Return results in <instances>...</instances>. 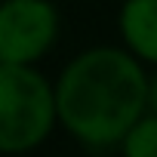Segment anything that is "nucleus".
Segmentation results:
<instances>
[{
    "label": "nucleus",
    "instance_id": "obj_1",
    "mask_svg": "<svg viewBox=\"0 0 157 157\" xmlns=\"http://www.w3.org/2000/svg\"><path fill=\"white\" fill-rule=\"evenodd\" d=\"M148 105V77L123 49L77 56L56 86V114L86 145L108 148L129 136Z\"/></svg>",
    "mask_w": 157,
    "mask_h": 157
},
{
    "label": "nucleus",
    "instance_id": "obj_2",
    "mask_svg": "<svg viewBox=\"0 0 157 157\" xmlns=\"http://www.w3.org/2000/svg\"><path fill=\"white\" fill-rule=\"evenodd\" d=\"M56 117V93L34 68L0 65V151L22 154L37 148Z\"/></svg>",
    "mask_w": 157,
    "mask_h": 157
},
{
    "label": "nucleus",
    "instance_id": "obj_3",
    "mask_svg": "<svg viewBox=\"0 0 157 157\" xmlns=\"http://www.w3.org/2000/svg\"><path fill=\"white\" fill-rule=\"evenodd\" d=\"M59 31L56 10L46 0H3L0 3V65L28 68L40 59Z\"/></svg>",
    "mask_w": 157,
    "mask_h": 157
},
{
    "label": "nucleus",
    "instance_id": "obj_4",
    "mask_svg": "<svg viewBox=\"0 0 157 157\" xmlns=\"http://www.w3.org/2000/svg\"><path fill=\"white\" fill-rule=\"evenodd\" d=\"M120 31L136 56L157 62V0H126Z\"/></svg>",
    "mask_w": 157,
    "mask_h": 157
},
{
    "label": "nucleus",
    "instance_id": "obj_5",
    "mask_svg": "<svg viewBox=\"0 0 157 157\" xmlns=\"http://www.w3.org/2000/svg\"><path fill=\"white\" fill-rule=\"evenodd\" d=\"M126 157H157V117H142L123 139Z\"/></svg>",
    "mask_w": 157,
    "mask_h": 157
},
{
    "label": "nucleus",
    "instance_id": "obj_6",
    "mask_svg": "<svg viewBox=\"0 0 157 157\" xmlns=\"http://www.w3.org/2000/svg\"><path fill=\"white\" fill-rule=\"evenodd\" d=\"M148 105H151V111H154V117H157V77L148 83Z\"/></svg>",
    "mask_w": 157,
    "mask_h": 157
}]
</instances>
